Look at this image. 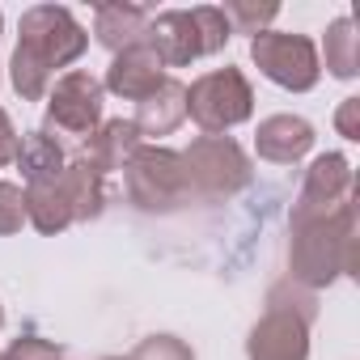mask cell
I'll list each match as a JSON object with an SVG mask.
<instances>
[{
	"mask_svg": "<svg viewBox=\"0 0 360 360\" xmlns=\"http://www.w3.org/2000/svg\"><path fill=\"white\" fill-rule=\"evenodd\" d=\"M89 30L64 5H30L18 22V47L9 60V81L22 102H43L56 68H68L85 56Z\"/></svg>",
	"mask_w": 360,
	"mask_h": 360,
	"instance_id": "6da1fadb",
	"label": "cell"
},
{
	"mask_svg": "<svg viewBox=\"0 0 360 360\" xmlns=\"http://www.w3.org/2000/svg\"><path fill=\"white\" fill-rule=\"evenodd\" d=\"M288 280L318 292L339 276H356V204L339 208L326 221L288 225Z\"/></svg>",
	"mask_w": 360,
	"mask_h": 360,
	"instance_id": "7a4b0ae2",
	"label": "cell"
},
{
	"mask_svg": "<svg viewBox=\"0 0 360 360\" xmlns=\"http://www.w3.org/2000/svg\"><path fill=\"white\" fill-rule=\"evenodd\" d=\"M233 39L225 13L217 5H195V9H165L148 18L144 30V47L165 64V68H187L204 56L225 51V43Z\"/></svg>",
	"mask_w": 360,
	"mask_h": 360,
	"instance_id": "3957f363",
	"label": "cell"
},
{
	"mask_svg": "<svg viewBox=\"0 0 360 360\" xmlns=\"http://www.w3.org/2000/svg\"><path fill=\"white\" fill-rule=\"evenodd\" d=\"M318 318V301L309 288L276 284L267 297V314L246 335L250 360H309V326Z\"/></svg>",
	"mask_w": 360,
	"mask_h": 360,
	"instance_id": "277c9868",
	"label": "cell"
},
{
	"mask_svg": "<svg viewBox=\"0 0 360 360\" xmlns=\"http://www.w3.org/2000/svg\"><path fill=\"white\" fill-rule=\"evenodd\" d=\"M183 178H187V195L200 200H229L250 187V157L233 136H200L183 153Z\"/></svg>",
	"mask_w": 360,
	"mask_h": 360,
	"instance_id": "5b68a950",
	"label": "cell"
},
{
	"mask_svg": "<svg viewBox=\"0 0 360 360\" xmlns=\"http://www.w3.org/2000/svg\"><path fill=\"white\" fill-rule=\"evenodd\" d=\"M187 115L204 136H225L255 115V85L242 68H212L187 85Z\"/></svg>",
	"mask_w": 360,
	"mask_h": 360,
	"instance_id": "8992f818",
	"label": "cell"
},
{
	"mask_svg": "<svg viewBox=\"0 0 360 360\" xmlns=\"http://www.w3.org/2000/svg\"><path fill=\"white\" fill-rule=\"evenodd\" d=\"M123 187H127V200L140 212H148V217L174 212L187 200L183 157L174 148H165V144H140L123 165Z\"/></svg>",
	"mask_w": 360,
	"mask_h": 360,
	"instance_id": "52a82bcc",
	"label": "cell"
},
{
	"mask_svg": "<svg viewBox=\"0 0 360 360\" xmlns=\"http://www.w3.org/2000/svg\"><path fill=\"white\" fill-rule=\"evenodd\" d=\"M250 60L259 64V72L288 89V94H309L322 81V60L314 39L305 34H288V30H263L250 39Z\"/></svg>",
	"mask_w": 360,
	"mask_h": 360,
	"instance_id": "ba28073f",
	"label": "cell"
},
{
	"mask_svg": "<svg viewBox=\"0 0 360 360\" xmlns=\"http://www.w3.org/2000/svg\"><path fill=\"white\" fill-rule=\"evenodd\" d=\"M102 106H106L102 81L94 72H85V68H68L47 89V127L43 131H60V136L85 140L89 131H98Z\"/></svg>",
	"mask_w": 360,
	"mask_h": 360,
	"instance_id": "9c48e42d",
	"label": "cell"
},
{
	"mask_svg": "<svg viewBox=\"0 0 360 360\" xmlns=\"http://www.w3.org/2000/svg\"><path fill=\"white\" fill-rule=\"evenodd\" d=\"M356 204V178H352V161L343 153H322L309 161L301 195L288 212V225H309V221H326L339 208Z\"/></svg>",
	"mask_w": 360,
	"mask_h": 360,
	"instance_id": "30bf717a",
	"label": "cell"
},
{
	"mask_svg": "<svg viewBox=\"0 0 360 360\" xmlns=\"http://www.w3.org/2000/svg\"><path fill=\"white\" fill-rule=\"evenodd\" d=\"M165 77H169V72H165V64H161V60L140 43V47H127V51H119V56L110 60L102 89H106V94H115V98H123V102H144V98H148Z\"/></svg>",
	"mask_w": 360,
	"mask_h": 360,
	"instance_id": "8fae6325",
	"label": "cell"
},
{
	"mask_svg": "<svg viewBox=\"0 0 360 360\" xmlns=\"http://www.w3.org/2000/svg\"><path fill=\"white\" fill-rule=\"evenodd\" d=\"M314 123L301 115H267L255 131V153L271 165H292L314 148Z\"/></svg>",
	"mask_w": 360,
	"mask_h": 360,
	"instance_id": "7c38bea8",
	"label": "cell"
},
{
	"mask_svg": "<svg viewBox=\"0 0 360 360\" xmlns=\"http://www.w3.org/2000/svg\"><path fill=\"white\" fill-rule=\"evenodd\" d=\"M136 148H140V131H136L131 119H102L98 131H89L81 140V157L77 161H85L89 169H98L106 178V174L123 169Z\"/></svg>",
	"mask_w": 360,
	"mask_h": 360,
	"instance_id": "4fadbf2b",
	"label": "cell"
},
{
	"mask_svg": "<svg viewBox=\"0 0 360 360\" xmlns=\"http://www.w3.org/2000/svg\"><path fill=\"white\" fill-rule=\"evenodd\" d=\"M183 119H187V85L165 77L144 102H136V119L131 123H136L140 136H169V131L183 127Z\"/></svg>",
	"mask_w": 360,
	"mask_h": 360,
	"instance_id": "5bb4252c",
	"label": "cell"
},
{
	"mask_svg": "<svg viewBox=\"0 0 360 360\" xmlns=\"http://www.w3.org/2000/svg\"><path fill=\"white\" fill-rule=\"evenodd\" d=\"M144 30H148V13L140 5H123V0H115V5H94V39L110 56H119L127 47H140Z\"/></svg>",
	"mask_w": 360,
	"mask_h": 360,
	"instance_id": "9a60e30c",
	"label": "cell"
},
{
	"mask_svg": "<svg viewBox=\"0 0 360 360\" xmlns=\"http://www.w3.org/2000/svg\"><path fill=\"white\" fill-rule=\"evenodd\" d=\"M60 187H64L72 225H77V221H98V217H102V208H106V178H102L98 169H89L85 161H68L64 174H60Z\"/></svg>",
	"mask_w": 360,
	"mask_h": 360,
	"instance_id": "2e32d148",
	"label": "cell"
},
{
	"mask_svg": "<svg viewBox=\"0 0 360 360\" xmlns=\"http://www.w3.org/2000/svg\"><path fill=\"white\" fill-rule=\"evenodd\" d=\"M18 169H22V178L26 183H47V178H60L64 174V165H68V157H64V148H60V140L56 136H47L43 127L39 131H26V136H18Z\"/></svg>",
	"mask_w": 360,
	"mask_h": 360,
	"instance_id": "e0dca14e",
	"label": "cell"
},
{
	"mask_svg": "<svg viewBox=\"0 0 360 360\" xmlns=\"http://www.w3.org/2000/svg\"><path fill=\"white\" fill-rule=\"evenodd\" d=\"M26 221L43 238H56V233H64L72 225V212H68V200H64L60 178H47V183H26Z\"/></svg>",
	"mask_w": 360,
	"mask_h": 360,
	"instance_id": "ac0fdd59",
	"label": "cell"
},
{
	"mask_svg": "<svg viewBox=\"0 0 360 360\" xmlns=\"http://www.w3.org/2000/svg\"><path fill=\"white\" fill-rule=\"evenodd\" d=\"M322 56H326V72L339 77V81H352L360 72V34H356V22L352 18H335L326 26V39H322ZM318 56V60H322Z\"/></svg>",
	"mask_w": 360,
	"mask_h": 360,
	"instance_id": "d6986e66",
	"label": "cell"
},
{
	"mask_svg": "<svg viewBox=\"0 0 360 360\" xmlns=\"http://www.w3.org/2000/svg\"><path fill=\"white\" fill-rule=\"evenodd\" d=\"M221 13H225V22H229L233 34H250L255 39V34H263L276 22L280 5H246V0H233V5H225Z\"/></svg>",
	"mask_w": 360,
	"mask_h": 360,
	"instance_id": "ffe728a7",
	"label": "cell"
},
{
	"mask_svg": "<svg viewBox=\"0 0 360 360\" xmlns=\"http://www.w3.org/2000/svg\"><path fill=\"white\" fill-rule=\"evenodd\" d=\"M131 360H195L191 343H183L178 335H148L136 343Z\"/></svg>",
	"mask_w": 360,
	"mask_h": 360,
	"instance_id": "44dd1931",
	"label": "cell"
},
{
	"mask_svg": "<svg viewBox=\"0 0 360 360\" xmlns=\"http://www.w3.org/2000/svg\"><path fill=\"white\" fill-rule=\"evenodd\" d=\"M26 225V191L9 178H0V238H9Z\"/></svg>",
	"mask_w": 360,
	"mask_h": 360,
	"instance_id": "7402d4cb",
	"label": "cell"
},
{
	"mask_svg": "<svg viewBox=\"0 0 360 360\" xmlns=\"http://www.w3.org/2000/svg\"><path fill=\"white\" fill-rule=\"evenodd\" d=\"M0 356H5V360H64V347L43 339V335H18Z\"/></svg>",
	"mask_w": 360,
	"mask_h": 360,
	"instance_id": "603a6c76",
	"label": "cell"
},
{
	"mask_svg": "<svg viewBox=\"0 0 360 360\" xmlns=\"http://www.w3.org/2000/svg\"><path fill=\"white\" fill-rule=\"evenodd\" d=\"M335 131L343 140H360V98H343L335 110Z\"/></svg>",
	"mask_w": 360,
	"mask_h": 360,
	"instance_id": "cb8c5ba5",
	"label": "cell"
},
{
	"mask_svg": "<svg viewBox=\"0 0 360 360\" xmlns=\"http://www.w3.org/2000/svg\"><path fill=\"white\" fill-rule=\"evenodd\" d=\"M18 157V131H13V119L0 110V169Z\"/></svg>",
	"mask_w": 360,
	"mask_h": 360,
	"instance_id": "d4e9b609",
	"label": "cell"
},
{
	"mask_svg": "<svg viewBox=\"0 0 360 360\" xmlns=\"http://www.w3.org/2000/svg\"><path fill=\"white\" fill-rule=\"evenodd\" d=\"M98 360H131V356H98Z\"/></svg>",
	"mask_w": 360,
	"mask_h": 360,
	"instance_id": "484cf974",
	"label": "cell"
},
{
	"mask_svg": "<svg viewBox=\"0 0 360 360\" xmlns=\"http://www.w3.org/2000/svg\"><path fill=\"white\" fill-rule=\"evenodd\" d=\"M0 330H5V305H0Z\"/></svg>",
	"mask_w": 360,
	"mask_h": 360,
	"instance_id": "4316f807",
	"label": "cell"
},
{
	"mask_svg": "<svg viewBox=\"0 0 360 360\" xmlns=\"http://www.w3.org/2000/svg\"><path fill=\"white\" fill-rule=\"evenodd\" d=\"M0 34H5V13H0Z\"/></svg>",
	"mask_w": 360,
	"mask_h": 360,
	"instance_id": "83f0119b",
	"label": "cell"
},
{
	"mask_svg": "<svg viewBox=\"0 0 360 360\" xmlns=\"http://www.w3.org/2000/svg\"><path fill=\"white\" fill-rule=\"evenodd\" d=\"M0 360H5V356H0Z\"/></svg>",
	"mask_w": 360,
	"mask_h": 360,
	"instance_id": "f1b7e54d",
	"label": "cell"
}]
</instances>
